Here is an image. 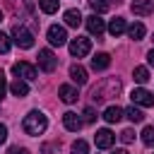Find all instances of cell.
Listing matches in <instances>:
<instances>
[{"mask_svg":"<svg viewBox=\"0 0 154 154\" xmlns=\"http://www.w3.org/2000/svg\"><path fill=\"white\" fill-rule=\"evenodd\" d=\"M22 128H24V132H26V135L38 137V135H43V132H46V128H48V118H46L41 111H31L29 116H24Z\"/></svg>","mask_w":154,"mask_h":154,"instance_id":"cell-1","label":"cell"},{"mask_svg":"<svg viewBox=\"0 0 154 154\" xmlns=\"http://www.w3.org/2000/svg\"><path fill=\"white\" fill-rule=\"evenodd\" d=\"M118 91H120V82H118L116 77H113V79H103L99 87L91 89V101H94V103H101L103 99L118 96Z\"/></svg>","mask_w":154,"mask_h":154,"instance_id":"cell-2","label":"cell"},{"mask_svg":"<svg viewBox=\"0 0 154 154\" xmlns=\"http://www.w3.org/2000/svg\"><path fill=\"white\" fill-rule=\"evenodd\" d=\"M12 36H14V43L19 48H31L34 46V34L29 29H24L22 24H14L12 26Z\"/></svg>","mask_w":154,"mask_h":154,"instance_id":"cell-3","label":"cell"},{"mask_svg":"<svg viewBox=\"0 0 154 154\" xmlns=\"http://www.w3.org/2000/svg\"><path fill=\"white\" fill-rule=\"evenodd\" d=\"M89 51H91V41H89L87 36H77V38L70 41V53H72L75 58H84Z\"/></svg>","mask_w":154,"mask_h":154,"instance_id":"cell-4","label":"cell"},{"mask_svg":"<svg viewBox=\"0 0 154 154\" xmlns=\"http://www.w3.org/2000/svg\"><path fill=\"white\" fill-rule=\"evenodd\" d=\"M38 65H41L43 72H53V70L58 67V58L53 55V51L41 48V51H38Z\"/></svg>","mask_w":154,"mask_h":154,"instance_id":"cell-5","label":"cell"},{"mask_svg":"<svg viewBox=\"0 0 154 154\" xmlns=\"http://www.w3.org/2000/svg\"><path fill=\"white\" fill-rule=\"evenodd\" d=\"M130 99H132V103L144 106V108H152V106H154V94L147 91V89H142V87H140V89H132Z\"/></svg>","mask_w":154,"mask_h":154,"instance_id":"cell-6","label":"cell"},{"mask_svg":"<svg viewBox=\"0 0 154 154\" xmlns=\"http://www.w3.org/2000/svg\"><path fill=\"white\" fill-rule=\"evenodd\" d=\"M48 41H51V46H65V43H67L65 26H58V24L48 26Z\"/></svg>","mask_w":154,"mask_h":154,"instance_id":"cell-7","label":"cell"},{"mask_svg":"<svg viewBox=\"0 0 154 154\" xmlns=\"http://www.w3.org/2000/svg\"><path fill=\"white\" fill-rule=\"evenodd\" d=\"M12 72H14L19 79H36V67L29 65V63H14V65H12Z\"/></svg>","mask_w":154,"mask_h":154,"instance_id":"cell-8","label":"cell"},{"mask_svg":"<svg viewBox=\"0 0 154 154\" xmlns=\"http://www.w3.org/2000/svg\"><path fill=\"white\" fill-rule=\"evenodd\" d=\"M94 142H96V147H99V149H108V147L116 142V135H113L108 128H103V130H96Z\"/></svg>","mask_w":154,"mask_h":154,"instance_id":"cell-9","label":"cell"},{"mask_svg":"<svg viewBox=\"0 0 154 154\" xmlns=\"http://www.w3.org/2000/svg\"><path fill=\"white\" fill-rule=\"evenodd\" d=\"M130 10H132L135 14H140V17H147V14L154 12V2H152V0H132Z\"/></svg>","mask_w":154,"mask_h":154,"instance_id":"cell-10","label":"cell"},{"mask_svg":"<svg viewBox=\"0 0 154 154\" xmlns=\"http://www.w3.org/2000/svg\"><path fill=\"white\" fill-rule=\"evenodd\" d=\"M87 29H89V34H94V36H101L103 31H106V24H103V19L99 17V14H91V17H87Z\"/></svg>","mask_w":154,"mask_h":154,"instance_id":"cell-11","label":"cell"},{"mask_svg":"<svg viewBox=\"0 0 154 154\" xmlns=\"http://www.w3.org/2000/svg\"><path fill=\"white\" fill-rule=\"evenodd\" d=\"M63 125H65V130L77 132V130L82 128V118H79L75 111H67V113H63Z\"/></svg>","mask_w":154,"mask_h":154,"instance_id":"cell-12","label":"cell"},{"mask_svg":"<svg viewBox=\"0 0 154 154\" xmlns=\"http://www.w3.org/2000/svg\"><path fill=\"white\" fill-rule=\"evenodd\" d=\"M58 94H60V99H63L65 103H75V101H77V96H79V94H77V89H75V87H70V84H63V87L58 89Z\"/></svg>","mask_w":154,"mask_h":154,"instance_id":"cell-13","label":"cell"},{"mask_svg":"<svg viewBox=\"0 0 154 154\" xmlns=\"http://www.w3.org/2000/svg\"><path fill=\"white\" fill-rule=\"evenodd\" d=\"M111 65V55L108 53H96L94 58H91V67L94 70H106Z\"/></svg>","mask_w":154,"mask_h":154,"instance_id":"cell-14","label":"cell"},{"mask_svg":"<svg viewBox=\"0 0 154 154\" xmlns=\"http://www.w3.org/2000/svg\"><path fill=\"white\" fill-rule=\"evenodd\" d=\"M70 77L75 84H84L87 82V70L82 65H70Z\"/></svg>","mask_w":154,"mask_h":154,"instance_id":"cell-15","label":"cell"},{"mask_svg":"<svg viewBox=\"0 0 154 154\" xmlns=\"http://www.w3.org/2000/svg\"><path fill=\"white\" fill-rule=\"evenodd\" d=\"M10 91H12L14 96H19V99H22V96H26V94H29V84H26L24 79H19V77H17V79L10 84Z\"/></svg>","mask_w":154,"mask_h":154,"instance_id":"cell-16","label":"cell"},{"mask_svg":"<svg viewBox=\"0 0 154 154\" xmlns=\"http://www.w3.org/2000/svg\"><path fill=\"white\" fill-rule=\"evenodd\" d=\"M125 29H128V26H125V19H123V17H116V19H111V24H108V34H111V36H120Z\"/></svg>","mask_w":154,"mask_h":154,"instance_id":"cell-17","label":"cell"},{"mask_svg":"<svg viewBox=\"0 0 154 154\" xmlns=\"http://www.w3.org/2000/svg\"><path fill=\"white\" fill-rule=\"evenodd\" d=\"M120 118H123V108H118V106H108L103 111V120L106 123H118Z\"/></svg>","mask_w":154,"mask_h":154,"instance_id":"cell-18","label":"cell"},{"mask_svg":"<svg viewBox=\"0 0 154 154\" xmlns=\"http://www.w3.org/2000/svg\"><path fill=\"white\" fill-rule=\"evenodd\" d=\"M63 19H65L67 26H79V24H82V14H79V10H67V12L63 14Z\"/></svg>","mask_w":154,"mask_h":154,"instance_id":"cell-19","label":"cell"},{"mask_svg":"<svg viewBox=\"0 0 154 154\" xmlns=\"http://www.w3.org/2000/svg\"><path fill=\"white\" fill-rule=\"evenodd\" d=\"M128 34H130V38H132V41H140V38L147 34V29H144V24H142V22H135V24H130V26H128Z\"/></svg>","mask_w":154,"mask_h":154,"instance_id":"cell-20","label":"cell"},{"mask_svg":"<svg viewBox=\"0 0 154 154\" xmlns=\"http://www.w3.org/2000/svg\"><path fill=\"white\" fill-rule=\"evenodd\" d=\"M123 113H125V116H128L132 123H142V120H144V113H142L137 106H130V108H125Z\"/></svg>","mask_w":154,"mask_h":154,"instance_id":"cell-21","label":"cell"},{"mask_svg":"<svg viewBox=\"0 0 154 154\" xmlns=\"http://www.w3.org/2000/svg\"><path fill=\"white\" fill-rule=\"evenodd\" d=\"M38 7L46 14H53V12H58V0H38Z\"/></svg>","mask_w":154,"mask_h":154,"instance_id":"cell-22","label":"cell"},{"mask_svg":"<svg viewBox=\"0 0 154 154\" xmlns=\"http://www.w3.org/2000/svg\"><path fill=\"white\" fill-rule=\"evenodd\" d=\"M132 77H135V82H137V84H144V82L149 79V70H147V67H135Z\"/></svg>","mask_w":154,"mask_h":154,"instance_id":"cell-23","label":"cell"},{"mask_svg":"<svg viewBox=\"0 0 154 154\" xmlns=\"http://www.w3.org/2000/svg\"><path fill=\"white\" fill-rule=\"evenodd\" d=\"M89 5H91V10H94V14H101V12H106L111 5H108V0H89Z\"/></svg>","mask_w":154,"mask_h":154,"instance_id":"cell-24","label":"cell"},{"mask_svg":"<svg viewBox=\"0 0 154 154\" xmlns=\"http://www.w3.org/2000/svg\"><path fill=\"white\" fill-rule=\"evenodd\" d=\"M142 142H144L147 147H154V125H147V128L142 130Z\"/></svg>","mask_w":154,"mask_h":154,"instance_id":"cell-25","label":"cell"},{"mask_svg":"<svg viewBox=\"0 0 154 154\" xmlns=\"http://www.w3.org/2000/svg\"><path fill=\"white\" fill-rule=\"evenodd\" d=\"M72 154H89V144H87L84 140H77V142L72 144Z\"/></svg>","mask_w":154,"mask_h":154,"instance_id":"cell-26","label":"cell"},{"mask_svg":"<svg viewBox=\"0 0 154 154\" xmlns=\"http://www.w3.org/2000/svg\"><path fill=\"white\" fill-rule=\"evenodd\" d=\"M10 46H12V41H10V36L0 31V53H7V51H10Z\"/></svg>","mask_w":154,"mask_h":154,"instance_id":"cell-27","label":"cell"},{"mask_svg":"<svg viewBox=\"0 0 154 154\" xmlns=\"http://www.w3.org/2000/svg\"><path fill=\"white\" fill-rule=\"evenodd\" d=\"M120 140H123L125 144H130V142L135 140V130H130V128H128V130H123V132H120Z\"/></svg>","mask_w":154,"mask_h":154,"instance_id":"cell-28","label":"cell"},{"mask_svg":"<svg viewBox=\"0 0 154 154\" xmlns=\"http://www.w3.org/2000/svg\"><path fill=\"white\" fill-rule=\"evenodd\" d=\"M94 120H96L94 108H84V123H94Z\"/></svg>","mask_w":154,"mask_h":154,"instance_id":"cell-29","label":"cell"},{"mask_svg":"<svg viewBox=\"0 0 154 154\" xmlns=\"http://www.w3.org/2000/svg\"><path fill=\"white\" fill-rule=\"evenodd\" d=\"M7 154H29V152H26L24 147H10V152H7Z\"/></svg>","mask_w":154,"mask_h":154,"instance_id":"cell-30","label":"cell"},{"mask_svg":"<svg viewBox=\"0 0 154 154\" xmlns=\"http://www.w3.org/2000/svg\"><path fill=\"white\" fill-rule=\"evenodd\" d=\"M5 89H7V84H5V77H2V70H0V99L5 96Z\"/></svg>","mask_w":154,"mask_h":154,"instance_id":"cell-31","label":"cell"},{"mask_svg":"<svg viewBox=\"0 0 154 154\" xmlns=\"http://www.w3.org/2000/svg\"><path fill=\"white\" fill-rule=\"evenodd\" d=\"M5 140H7V128H5L2 123H0V144H2Z\"/></svg>","mask_w":154,"mask_h":154,"instance_id":"cell-32","label":"cell"},{"mask_svg":"<svg viewBox=\"0 0 154 154\" xmlns=\"http://www.w3.org/2000/svg\"><path fill=\"white\" fill-rule=\"evenodd\" d=\"M41 152H43V154H51V152H53V144H43V149H41Z\"/></svg>","mask_w":154,"mask_h":154,"instance_id":"cell-33","label":"cell"},{"mask_svg":"<svg viewBox=\"0 0 154 154\" xmlns=\"http://www.w3.org/2000/svg\"><path fill=\"white\" fill-rule=\"evenodd\" d=\"M147 60H149V65H154V48L147 53Z\"/></svg>","mask_w":154,"mask_h":154,"instance_id":"cell-34","label":"cell"},{"mask_svg":"<svg viewBox=\"0 0 154 154\" xmlns=\"http://www.w3.org/2000/svg\"><path fill=\"white\" fill-rule=\"evenodd\" d=\"M113 154H128V152H125V149H116Z\"/></svg>","mask_w":154,"mask_h":154,"instance_id":"cell-35","label":"cell"},{"mask_svg":"<svg viewBox=\"0 0 154 154\" xmlns=\"http://www.w3.org/2000/svg\"><path fill=\"white\" fill-rule=\"evenodd\" d=\"M0 22H2V10H0Z\"/></svg>","mask_w":154,"mask_h":154,"instance_id":"cell-36","label":"cell"},{"mask_svg":"<svg viewBox=\"0 0 154 154\" xmlns=\"http://www.w3.org/2000/svg\"><path fill=\"white\" fill-rule=\"evenodd\" d=\"M152 41H154V36H152Z\"/></svg>","mask_w":154,"mask_h":154,"instance_id":"cell-37","label":"cell"}]
</instances>
